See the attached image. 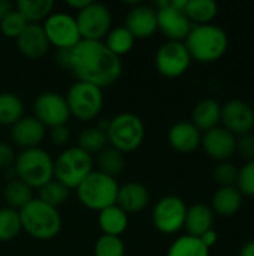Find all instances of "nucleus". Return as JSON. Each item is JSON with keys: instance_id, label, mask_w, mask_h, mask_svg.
<instances>
[{"instance_id": "obj_9", "label": "nucleus", "mask_w": 254, "mask_h": 256, "mask_svg": "<svg viewBox=\"0 0 254 256\" xmlns=\"http://www.w3.org/2000/svg\"><path fill=\"white\" fill-rule=\"evenodd\" d=\"M187 0H163L157 6V30H160L168 40L184 42L193 24L184 14Z\"/></svg>"}, {"instance_id": "obj_14", "label": "nucleus", "mask_w": 254, "mask_h": 256, "mask_svg": "<svg viewBox=\"0 0 254 256\" xmlns=\"http://www.w3.org/2000/svg\"><path fill=\"white\" fill-rule=\"evenodd\" d=\"M33 117L39 120L45 128L66 126L70 112L66 99L55 92L40 93L33 102Z\"/></svg>"}, {"instance_id": "obj_38", "label": "nucleus", "mask_w": 254, "mask_h": 256, "mask_svg": "<svg viewBox=\"0 0 254 256\" xmlns=\"http://www.w3.org/2000/svg\"><path fill=\"white\" fill-rule=\"evenodd\" d=\"M238 170L234 164L228 162H219V165L214 168L213 171V177L214 182L220 186V188H232L237 186V180H238Z\"/></svg>"}, {"instance_id": "obj_33", "label": "nucleus", "mask_w": 254, "mask_h": 256, "mask_svg": "<svg viewBox=\"0 0 254 256\" xmlns=\"http://www.w3.org/2000/svg\"><path fill=\"white\" fill-rule=\"evenodd\" d=\"M166 256H210V250L198 237L183 236L171 244Z\"/></svg>"}, {"instance_id": "obj_5", "label": "nucleus", "mask_w": 254, "mask_h": 256, "mask_svg": "<svg viewBox=\"0 0 254 256\" xmlns=\"http://www.w3.org/2000/svg\"><path fill=\"white\" fill-rule=\"evenodd\" d=\"M118 189L120 184L117 183V178L93 170L76 188V194L84 207L94 212H102L117 204Z\"/></svg>"}, {"instance_id": "obj_35", "label": "nucleus", "mask_w": 254, "mask_h": 256, "mask_svg": "<svg viewBox=\"0 0 254 256\" xmlns=\"http://www.w3.org/2000/svg\"><path fill=\"white\" fill-rule=\"evenodd\" d=\"M69 190L70 189H67L64 184L58 183L57 180H51L39 189V198L37 200H40L42 202L58 210V207L67 201Z\"/></svg>"}, {"instance_id": "obj_8", "label": "nucleus", "mask_w": 254, "mask_h": 256, "mask_svg": "<svg viewBox=\"0 0 254 256\" xmlns=\"http://www.w3.org/2000/svg\"><path fill=\"white\" fill-rule=\"evenodd\" d=\"M64 99L70 116H73L79 122L94 120L100 114L103 106L102 88L81 81L72 84Z\"/></svg>"}, {"instance_id": "obj_10", "label": "nucleus", "mask_w": 254, "mask_h": 256, "mask_svg": "<svg viewBox=\"0 0 254 256\" xmlns=\"http://www.w3.org/2000/svg\"><path fill=\"white\" fill-rule=\"evenodd\" d=\"M75 20L81 39L85 40H103L112 28L111 10L102 3L90 2L82 10L76 12Z\"/></svg>"}, {"instance_id": "obj_2", "label": "nucleus", "mask_w": 254, "mask_h": 256, "mask_svg": "<svg viewBox=\"0 0 254 256\" xmlns=\"http://www.w3.org/2000/svg\"><path fill=\"white\" fill-rule=\"evenodd\" d=\"M184 45L192 57L199 63H213L220 60L229 46L226 32L214 24L193 26Z\"/></svg>"}, {"instance_id": "obj_23", "label": "nucleus", "mask_w": 254, "mask_h": 256, "mask_svg": "<svg viewBox=\"0 0 254 256\" xmlns=\"http://www.w3.org/2000/svg\"><path fill=\"white\" fill-rule=\"evenodd\" d=\"M192 120L201 134L219 128L222 120V105L214 99H204L195 106Z\"/></svg>"}, {"instance_id": "obj_28", "label": "nucleus", "mask_w": 254, "mask_h": 256, "mask_svg": "<svg viewBox=\"0 0 254 256\" xmlns=\"http://www.w3.org/2000/svg\"><path fill=\"white\" fill-rule=\"evenodd\" d=\"M33 189L24 184L18 178H12L3 189V198L9 208L12 210H22L31 200H33Z\"/></svg>"}, {"instance_id": "obj_13", "label": "nucleus", "mask_w": 254, "mask_h": 256, "mask_svg": "<svg viewBox=\"0 0 254 256\" xmlns=\"http://www.w3.org/2000/svg\"><path fill=\"white\" fill-rule=\"evenodd\" d=\"M157 72L165 78H178L184 75L192 63V57L184 42H165L154 57Z\"/></svg>"}, {"instance_id": "obj_41", "label": "nucleus", "mask_w": 254, "mask_h": 256, "mask_svg": "<svg viewBox=\"0 0 254 256\" xmlns=\"http://www.w3.org/2000/svg\"><path fill=\"white\" fill-rule=\"evenodd\" d=\"M16 160L13 147L7 142H0V170H12Z\"/></svg>"}, {"instance_id": "obj_17", "label": "nucleus", "mask_w": 254, "mask_h": 256, "mask_svg": "<svg viewBox=\"0 0 254 256\" xmlns=\"http://www.w3.org/2000/svg\"><path fill=\"white\" fill-rule=\"evenodd\" d=\"M135 39H148L157 32V10L153 6L136 4L127 16L124 26Z\"/></svg>"}, {"instance_id": "obj_26", "label": "nucleus", "mask_w": 254, "mask_h": 256, "mask_svg": "<svg viewBox=\"0 0 254 256\" xmlns=\"http://www.w3.org/2000/svg\"><path fill=\"white\" fill-rule=\"evenodd\" d=\"M15 9L27 21V24H39L45 21L54 9L52 0H18Z\"/></svg>"}, {"instance_id": "obj_11", "label": "nucleus", "mask_w": 254, "mask_h": 256, "mask_svg": "<svg viewBox=\"0 0 254 256\" xmlns=\"http://www.w3.org/2000/svg\"><path fill=\"white\" fill-rule=\"evenodd\" d=\"M42 28L49 45L57 50H70L82 40L75 16L64 12L51 14L43 21Z\"/></svg>"}, {"instance_id": "obj_3", "label": "nucleus", "mask_w": 254, "mask_h": 256, "mask_svg": "<svg viewBox=\"0 0 254 256\" xmlns=\"http://www.w3.org/2000/svg\"><path fill=\"white\" fill-rule=\"evenodd\" d=\"M22 230L36 240H52L61 230V216L57 208L33 198L22 210H19Z\"/></svg>"}, {"instance_id": "obj_39", "label": "nucleus", "mask_w": 254, "mask_h": 256, "mask_svg": "<svg viewBox=\"0 0 254 256\" xmlns=\"http://www.w3.org/2000/svg\"><path fill=\"white\" fill-rule=\"evenodd\" d=\"M237 189L241 192L243 196L254 198V160L246 162L238 170Z\"/></svg>"}, {"instance_id": "obj_1", "label": "nucleus", "mask_w": 254, "mask_h": 256, "mask_svg": "<svg viewBox=\"0 0 254 256\" xmlns=\"http://www.w3.org/2000/svg\"><path fill=\"white\" fill-rule=\"evenodd\" d=\"M69 70L81 82L105 88L121 76V60L114 56L103 40L82 39L70 50Z\"/></svg>"}, {"instance_id": "obj_29", "label": "nucleus", "mask_w": 254, "mask_h": 256, "mask_svg": "<svg viewBox=\"0 0 254 256\" xmlns=\"http://www.w3.org/2000/svg\"><path fill=\"white\" fill-rule=\"evenodd\" d=\"M21 99L15 93H0V126H13L24 116Z\"/></svg>"}, {"instance_id": "obj_45", "label": "nucleus", "mask_w": 254, "mask_h": 256, "mask_svg": "<svg viewBox=\"0 0 254 256\" xmlns=\"http://www.w3.org/2000/svg\"><path fill=\"white\" fill-rule=\"evenodd\" d=\"M13 4L9 0H0V21L4 20L12 10H13Z\"/></svg>"}, {"instance_id": "obj_12", "label": "nucleus", "mask_w": 254, "mask_h": 256, "mask_svg": "<svg viewBox=\"0 0 254 256\" xmlns=\"http://www.w3.org/2000/svg\"><path fill=\"white\" fill-rule=\"evenodd\" d=\"M187 206L175 195H168L162 198L153 210V224L156 230L162 234L172 236L184 228Z\"/></svg>"}, {"instance_id": "obj_31", "label": "nucleus", "mask_w": 254, "mask_h": 256, "mask_svg": "<svg viewBox=\"0 0 254 256\" xmlns=\"http://www.w3.org/2000/svg\"><path fill=\"white\" fill-rule=\"evenodd\" d=\"M135 40L136 39L132 36V33L126 27H115V28H111V32L106 34L103 44L114 56L120 58L121 56L132 51Z\"/></svg>"}, {"instance_id": "obj_6", "label": "nucleus", "mask_w": 254, "mask_h": 256, "mask_svg": "<svg viewBox=\"0 0 254 256\" xmlns=\"http://www.w3.org/2000/svg\"><path fill=\"white\" fill-rule=\"evenodd\" d=\"M108 142L115 150L124 153H132L138 150L145 138V126L142 120L132 114L123 112L109 120L106 129Z\"/></svg>"}, {"instance_id": "obj_47", "label": "nucleus", "mask_w": 254, "mask_h": 256, "mask_svg": "<svg viewBox=\"0 0 254 256\" xmlns=\"http://www.w3.org/2000/svg\"><path fill=\"white\" fill-rule=\"evenodd\" d=\"M240 256H254V240L247 242V243L241 248Z\"/></svg>"}, {"instance_id": "obj_32", "label": "nucleus", "mask_w": 254, "mask_h": 256, "mask_svg": "<svg viewBox=\"0 0 254 256\" xmlns=\"http://www.w3.org/2000/svg\"><path fill=\"white\" fill-rule=\"evenodd\" d=\"M108 144L109 142H108L106 132L96 126V128L84 129L79 134L76 147H79L81 150H84L85 153H88L91 156V154H99L102 150H105L108 147Z\"/></svg>"}, {"instance_id": "obj_46", "label": "nucleus", "mask_w": 254, "mask_h": 256, "mask_svg": "<svg viewBox=\"0 0 254 256\" xmlns=\"http://www.w3.org/2000/svg\"><path fill=\"white\" fill-rule=\"evenodd\" d=\"M88 3H90V0H67V2H66V4H67L69 8H72L73 10H76V12L82 10Z\"/></svg>"}, {"instance_id": "obj_19", "label": "nucleus", "mask_w": 254, "mask_h": 256, "mask_svg": "<svg viewBox=\"0 0 254 256\" xmlns=\"http://www.w3.org/2000/svg\"><path fill=\"white\" fill-rule=\"evenodd\" d=\"M18 51L28 60L42 58L49 48L42 24H27L22 33L16 38Z\"/></svg>"}, {"instance_id": "obj_7", "label": "nucleus", "mask_w": 254, "mask_h": 256, "mask_svg": "<svg viewBox=\"0 0 254 256\" xmlns=\"http://www.w3.org/2000/svg\"><path fill=\"white\" fill-rule=\"evenodd\" d=\"M93 171V156L79 147H69L54 160V180L67 189H76Z\"/></svg>"}, {"instance_id": "obj_44", "label": "nucleus", "mask_w": 254, "mask_h": 256, "mask_svg": "<svg viewBox=\"0 0 254 256\" xmlns=\"http://www.w3.org/2000/svg\"><path fill=\"white\" fill-rule=\"evenodd\" d=\"M70 50H57V54H55L57 63L67 70H69V60H70Z\"/></svg>"}, {"instance_id": "obj_4", "label": "nucleus", "mask_w": 254, "mask_h": 256, "mask_svg": "<svg viewBox=\"0 0 254 256\" xmlns=\"http://www.w3.org/2000/svg\"><path fill=\"white\" fill-rule=\"evenodd\" d=\"M13 172L18 180L31 189H40L54 180V160L40 147L22 150L16 154Z\"/></svg>"}, {"instance_id": "obj_21", "label": "nucleus", "mask_w": 254, "mask_h": 256, "mask_svg": "<svg viewBox=\"0 0 254 256\" xmlns=\"http://www.w3.org/2000/svg\"><path fill=\"white\" fill-rule=\"evenodd\" d=\"M150 202V192L148 189L136 182L126 183L120 186L117 195V206L124 213H139L142 212Z\"/></svg>"}, {"instance_id": "obj_25", "label": "nucleus", "mask_w": 254, "mask_h": 256, "mask_svg": "<svg viewBox=\"0 0 254 256\" xmlns=\"http://www.w3.org/2000/svg\"><path fill=\"white\" fill-rule=\"evenodd\" d=\"M99 226L103 236L120 237L129 226V216L117 204L99 212Z\"/></svg>"}, {"instance_id": "obj_48", "label": "nucleus", "mask_w": 254, "mask_h": 256, "mask_svg": "<svg viewBox=\"0 0 254 256\" xmlns=\"http://www.w3.org/2000/svg\"><path fill=\"white\" fill-rule=\"evenodd\" d=\"M253 110H254V102H253Z\"/></svg>"}, {"instance_id": "obj_36", "label": "nucleus", "mask_w": 254, "mask_h": 256, "mask_svg": "<svg viewBox=\"0 0 254 256\" xmlns=\"http://www.w3.org/2000/svg\"><path fill=\"white\" fill-rule=\"evenodd\" d=\"M124 243L120 237L100 236L94 244V256H124Z\"/></svg>"}, {"instance_id": "obj_34", "label": "nucleus", "mask_w": 254, "mask_h": 256, "mask_svg": "<svg viewBox=\"0 0 254 256\" xmlns=\"http://www.w3.org/2000/svg\"><path fill=\"white\" fill-rule=\"evenodd\" d=\"M22 231L19 212L9 207L0 208V242L6 243L13 240Z\"/></svg>"}, {"instance_id": "obj_15", "label": "nucleus", "mask_w": 254, "mask_h": 256, "mask_svg": "<svg viewBox=\"0 0 254 256\" xmlns=\"http://www.w3.org/2000/svg\"><path fill=\"white\" fill-rule=\"evenodd\" d=\"M223 128L232 135H246L252 134L254 129V110L243 100H229L222 106V120Z\"/></svg>"}, {"instance_id": "obj_27", "label": "nucleus", "mask_w": 254, "mask_h": 256, "mask_svg": "<svg viewBox=\"0 0 254 256\" xmlns=\"http://www.w3.org/2000/svg\"><path fill=\"white\" fill-rule=\"evenodd\" d=\"M219 12V6L214 0H187L184 14L193 26L211 24Z\"/></svg>"}, {"instance_id": "obj_22", "label": "nucleus", "mask_w": 254, "mask_h": 256, "mask_svg": "<svg viewBox=\"0 0 254 256\" xmlns=\"http://www.w3.org/2000/svg\"><path fill=\"white\" fill-rule=\"evenodd\" d=\"M214 224V213L210 206L204 202H196L190 207H187L184 228L187 230V236L192 237H201L207 231L213 230Z\"/></svg>"}, {"instance_id": "obj_24", "label": "nucleus", "mask_w": 254, "mask_h": 256, "mask_svg": "<svg viewBox=\"0 0 254 256\" xmlns=\"http://www.w3.org/2000/svg\"><path fill=\"white\" fill-rule=\"evenodd\" d=\"M243 198L244 196L237 189V186L219 188L213 196L211 210L214 214H219L222 218H231L240 212V208L243 206Z\"/></svg>"}, {"instance_id": "obj_16", "label": "nucleus", "mask_w": 254, "mask_h": 256, "mask_svg": "<svg viewBox=\"0 0 254 256\" xmlns=\"http://www.w3.org/2000/svg\"><path fill=\"white\" fill-rule=\"evenodd\" d=\"M201 146L211 159L228 162L237 152V136L219 126L202 135Z\"/></svg>"}, {"instance_id": "obj_18", "label": "nucleus", "mask_w": 254, "mask_h": 256, "mask_svg": "<svg viewBox=\"0 0 254 256\" xmlns=\"http://www.w3.org/2000/svg\"><path fill=\"white\" fill-rule=\"evenodd\" d=\"M45 129L46 128L33 116L22 117L10 128V140L22 150L36 148L45 138Z\"/></svg>"}, {"instance_id": "obj_42", "label": "nucleus", "mask_w": 254, "mask_h": 256, "mask_svg": "<svg viewBox=\"0 0 254 256\" xmlns=\"http://www.w3.org/2000/svg\"><path fill=\"white\" fill-rule=\"evenodd\" d=\"M49 138H51L54 146L63 147V146H66L69 142L70 132H69L67 126H57V128H52L49 130Z\"/></svg>"}, {"instance_id": "obj_43", "label": "nucleus", "mask_w": 254, "mask_h": 256, "mask_svg": "<svg viewBox=\"0 0 254 256\" xmlns=\"http://www.w3.org/2000/svg\"><path fill=\"white\" fill-rule=\"evenodd\" d=\"M199 240L202 242V244L210 250L211 248H214L216 244H217V242H219V236H217V232L214 231V230H210V231H207L205 234H202L201 237H199Z\"/></svg>"}, {"instance_id": "obj_30", "label": "nucleus", "mask_w": 254, "mask_h": 256, "mask_svg": "<svg viewBox=\"0 0 254 256\" xmlns=\"http://www.w3.org/2000/svg\"><path fill=\"white\" fill-rule=\"evenodd\" d=\"M124 165H126L124 154L111 146H108L105 150H102L97 154V171L112 178H117L124 171Z\"/></svg>"}, {"instance_id": "obj_37", "label": "nucleus", "mask_w": 254, "mask_h": 256, "mask_svg": "<svg viewBox=\"0 0 254 256\" xmlns=\"http://www.w3.org/2000/svg\"><path fill=\"white\" fill-rule=\"evenodd\" d=\"M25 26L27 21L21 16V14L16 9H13L4 20L0 21V32L4 38L16 40V38L22 33Z\"/></svg>"}, {"instance_id": "obj_40", "label": "nucleus", "mask_w": 254, "mask_h": 256, "mask_svg": "<svg viewBox=\"0 0 254 256\" xmlns=\"http://www.w3.org/2000/svg\"><path fill=\"white\" fill-rule=\"evenodd\" d=\"M237 152L243 159L247 162L254 160V135L253 134H246L241 135L237 140Z\"/></svg>"}, {"instance_id": "obj_20", "label": "nucleus", "mask_w": 254, "mask_h": 256, "mask_svg": "<svg viewBox=\"0 0 254 256\" xmlns=\"http://www.w3.org/2000/svg\"><path fill=\"white\" fill-rule=\"evenodd\" d=\"M202 134L192 122L175 123L168 134L169 146L178 153H192L201 146Z\"/></svg>"}]
</instances>
